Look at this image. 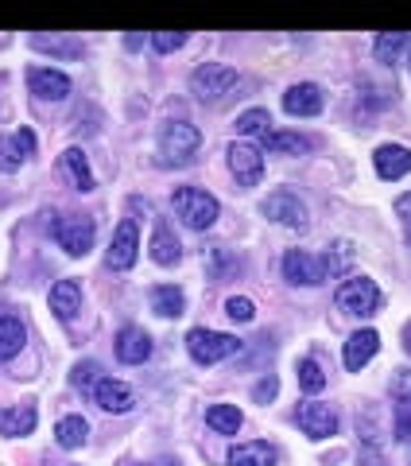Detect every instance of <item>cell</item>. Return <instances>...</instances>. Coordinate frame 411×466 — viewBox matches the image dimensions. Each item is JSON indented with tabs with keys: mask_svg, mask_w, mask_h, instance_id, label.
<instances>
[{
	"mask_svg": "<svg viewBox=\"0 0 411 466\" xmlns=\"http://www.w3.org/2000/svg\"><path fill=\"white\" fill-rule=\"evenodd\" d=\"M27 90L43 101H63L70 94V78L55 66H32L27 70Z\"/></svg>",
	"mask_w": 411,
	"mask_h": 466,
	"instance_id": "cell-12",
	"label": "cell"
},
{
	"mask_svg": "<svg viewBox=\"0 0 411 466\" xmlns=\"http://www.w3.org/2000/svg\"><path fill=\"white\" fill-rule=\"evenodd\" d=\"M24 342H27V330H24V323L12 311H5L0 315V361H12L24 350Z\"/></svg>",
	"mask_w": 411,
	"mask_h": 466,
	"instance_id": "cell-24",
	"label": "cell"
},
{
	"mask_svg": "<svg viewBox=\"0 0 411 466\" xmlns=\"http://www.w3.org/2000/svg\"><path fill=\"white\" fill-rule=\"evenodd\" d=\"M63 171L70 175V183H75L78 191H94V187H97L94 171H90V159H85L82 148H66L63 152Z\"/></svg>",
	"mask_w": 411,
	"mask_h": 466,
	"instance_id": "cell-27",
	"label": "cell"
},
{
	"mask_svg": "<svg viewBox=\"0 0 411 466\" xmlns=\"http://www.w3.org/2000/svg\"><path fill=\"white\" fill-rule=\"evenodd\" d=\"M284 109L291 116H318L322 113V90L315 82H296L284 94Z\"/></svg>",
	"mask_w": 411,
	"mask_h": 466,
	"instance_id": "cell-18",
	"label": "cell"
},
{
	"mask_svg": "<svg viewBox=\"0 0 411 466\" xmlns=\"http://www.w3.org/2000/svg\"><path fill=\"white\" fill-rule=\"evenodd\" d=\"M186 43V32H155L152 35V47L159 51V55H171V51H179Z\"/></svg>",
	"mask_w": 411,
	"mask_h": 466,
	"instance_id": "cell-35",
	"label": "cell"
},
{
	"mask_svg": "<svg viewBox=\"0 0 411 466\" xmlns=\"http://www.w3.org/2000/svg\"><path fill=\"white\" fill-rule=\"evenodd\" d=\"M226 156H229V171H233V179H237L241 187H256V183H260V175H264V152L256 148V144H248V140H233Z\"/></svg>",
	"mask_w": 411,
	"mask_h": 466,
	"instance_id": "cell-9",
	"label": "cell"
},
{
	"mask_svg": "<svg viewBox=\"0 0 411 466\" xmlns=\"http://www.w3.org/2000/svg\"><path fill=\"white\" fill-rule=\"evenodd\" d=\"M136 257H140V229H136L132 218H121V226L113 229V241H109L105 260H109V268L128 272L132 265H136Z\"/></svg>",
	"mask_w": 411,
	"mask_h": 466,
	"instance_id": "cell-8",
	"label": "cell"
},
{
	"mask_svg": "<svg viewBox=\"0 0 411 466\" xmlns=\"http://www.w3.org/2000/svg\"><path fill=\"white\" fill-rule=\"evenodd\" d=\"M186 350L198 366H217L233 354H241V339L237 334H226V330H210V327H195L186 334Z\"/></svg>",
	"mask_w": 411,
	"mask_h": 466,
	"instance_id": "cell-2",
	"label": "cell"
},
{
	"mask_svg": "<svg viewBox=\"0 0 411 466\" xmlns=\"http://www.w3.org/2000/svg\"><path fill=\"white\" fill-rule=\"evenodd\" d=\"M85 435H90V424H85L82 416H63V420L55 424V440H58V447H66V451L82 447Z\"/></svg>",
	"mask_w": 411,
	"mask_h": 466,
	"instance_id": "cell-29",
	"label": "cell"
},
{
	"mask_svg": "<svg viewBox=\"0 0 411 466\" xmlns=\"http://www.w3.org/2000/svg\"><path fill=\"white\" fill-rule=\"evenodd\" d=\"M296 377H299V389L303 392H322V389H326V373H322V366H318L315 358H299Z\"/></svg>",
	"mask_w": 411,
	"mask_h": 466,
	"instance_id": "cell-31",
	"label": "cell"
},
{
	"mask_svg": "<svg viewBox=\"0 0 411 466\" xmlns=\"http://www.w3.org/2000/svg\"><path fill=\"white\" fill-rule=\"evenodd\" d=\"M35 152V133L32 128H16V133L0 137V171H20V164Z\"/></svg>",
	"mask_w": 411,
	"mask_h": 466,
	"instance_id": "cell-14",
	"label": "cell"
},
{
	"mask_svg": "<svg viewBox=\"0 0 411 466\" xmlns=\"http://www.w3.org/2000/svg\"><path fill=\"white\" fill-rule=\"evenodd\" d=\"M116 358L125 361V366H140V361L152 358V334L140 330V327H125L116 334Z\"/></svg>",
	"mask_w": 411,
	"mask_h": 466,
	"instance_id": "cell-17",
	"label": "cell"
},
{
	"mask_svg": "<svg viewBox=\"0 0 411 466\" xmlns=\"http://www.w3.org/2000/svg\"><path fill=\"white\" fill-rule=\"evenodd\" d=\"M376 350H380V334H376V330H369V327L354 330V334L346 339V354H342V358H346V370H349V373H361V370L376 358Z\"/></svg>",
	"mask_w": 411,
	"mask_h": 466,
	"instance_id": "cell-13",
	"label": "cell"
},
{
	"mask_svg": "<svg viewBox=\"0 0 411 466\" xmlns=\"http://www.w3.org/2000/svg\"><path fill=\"white\" fill-rule=\"evenodd\" d=\"M296 424L303 428L306 440H330L337 431V412L330 404H318V400H303L296 408Z\"/></svg>",
	"mask_w": 411,
	"mask_h": 466,
	"instance_id": "cell-10",
	"label": "cell"
},
{
	"mask_svg": "<svg viewBox=\"0 0 411 466\" xmlns=\"http://www.w3.org/2000/svg\"><path fill=\"white\" fill-rule=\"evenodd\" d=\"M241 86V75L226 63H202L195 75H190V90L198 101H222L226 94H233Z\"/></svg>",
	"mask_w": 411,
	"mask_h": 466,
	"instance_id": "cell-3",
	"label": "cell"
},
{
	"mask_svg": "<svg viewBox=\"0 0 411 466\" xmlns=\"http://www.w3.org/2000/svg\"><path fill=\"white\" fill-rule=\"evenodd\" d=\"M407 47H411V35H407V32H380V35H376V58H380L385 66L400 63Z\"/></svg>",
	"mask_w": 411,
	"mask_h": 466,
	"instance_id": "cell-30",
	"label": "cell"
},
{
	"mask_svg": "<svg viewBox=\"0 0 411 466\" xmlns=\"http://www.w3.org/2000/svg\"><path fill=\"white\" fill-rule=\"evenodd\" d=\"M373 164L380 179H404V175H411V148H404V144H380L373 152Z\"/></svg>",
	"mask_w": 411,
	"mask_h": 466,
	"instance_id": "cell-15",
	"label": "cell"
},
{
	"mask_svg": "<svg viewBox=\"0 0 411 466\" xmlns=\"http://www.w3.org/2000/svg\"><path fill=\"white\" fill-rule=\"evenodd\" d=\"M276 389H280V381H276V377H268V381H260V385L253 389V397H256L260 404H268V400L276 397Z\"/></svg>",
	"mask_w": 411,
	"mask_h": 466,
	"instance_id": "cell-37",
	"label": "cell"
},
{
	"mask_svg": "<svg viewBox=\"0 0 411 466\" xmlns=\"http://www.w3.org/2000/svg\"><path fill=\"white\" fill-rule=\"evenodd\" d=\"M198 144H202L198 125L171 121V125H164V133H159V156H164V164H186V159L198 152Z\"/></svg>",
	"mask_w": 411,
	"mask_h": 466,
	"instance_id": "cell-5",
	"label": "cell"
},
{
	"mask_svg": "<svg viewBox=\"0 0 411 466\" xmlns=\"http://www.w3.org/2000/svg\"><path fill=\"white\" fill-rule=\"evenodd\" d=\"M268 125H272L268 109H245L237 116V133H245V137H264L268 133Z\"/></svg>",
	"mask_w": 411,
	"mask_h": 466,
	"instance_id": "cell-32",
	"label": "cell"
},
{
	"mask_svg": "<svg viewBox=\"0 0 411 466\" xmlns=\"http://www.w3.org/2000/svg\"><path fill=\"white\" fill-rule=\"evenodd\" d=\"M148 249H152V260H155V265H164V268L179 265V257H183V245H179V238L171 233V226H167V222H159V226H155Z\"/></svg>",
	"mask_w": 411,
	"mask_h": 466,
	"instance_id": "cell-22",
	"label": "cell"
},
{
	"mask_svg": "<svg viewBox=\"0 0 411 466\" xmlns=\"http://www.w3.org/2000/svg\"><path fill=\"white\" fill-rule=\"evenodd\" d=\"M334 303L346 315H373L380 308V288H376V280H369V276H349V280L337 284Z\"/></svg>",
	"mask_w": 411,
	"mask_h": 466,
	"instance_id": "cell-4",
	"label": "cell"
},
{
	"mask_svg": "<svg viewBox=\"0 0 411 466\" xmlns=\"http://www.w3.org/2000/svg\"><path fill=\"white\" fill-rule=\"evenodd\" d=\"M311 148V140L299 137V133H276V128H268V133L260 137V152H287V156H299Z\"/></svg>",
	"mask_w": 411,
	"mask_h": 466,
	"instance_id": "cell-28",
	"label": "cell"
},
{
	"mask_svg": "<svg viewBox=\"0 0 411 466\" xmlns=\"http://www.w3.org/2000/svg\"><path fill=\"white\" fill-rule=\"evenodd\" d=\"M94 404L105 408V412H132V404H136V397H132V389L125 381H113V377H101V381L94 385Z\"/></svg>",
	"mask_w": 411,
	"mask_h": 466,
	"instance_id": "cell-16",
	"label": "cell"
},
{
	"mask_svg": "<svg viewBox=\"0 0 411 466\" xmlns=\"http://www.w3.org/2000/svg\"><path fill=\"white\" fill-rule=\"evenodd\" d=\"M97 373H101L97 361H78L75 373H70V381H75V385H97V381H101Z\"/></svg>",
	"mask_w": 411,
	"mask_h": 466,
	"instance_id": "cell-36",
	"label": "cell"
},
{
	"mask_svg": "<svg viewBox=\"0 0 411 466\" xmlns=\"http://www.w3.org/2000/svg\"><path fill=\"white\" fill-rule=\"evenodd\" d=\"M32 43H35L39 51H55V55H70V58L82 55V43H78V39H58V35L47 39V35H35Z\"/></svg>",
	"mask_w": 411,
	"mask_h": 466,
	"instance_id": "cell-33",
	"label": "cell"
},
{
	"mask_svg": "<svg viewBox=\"0 0 411 466\" xmlns=\"http://www.w3.org/2000/svg\"><path fill=\"white\" fill-rule=\"evenodd\" d=\"M226 315L233 319V323H253L256 308H253V299H248V296H229L226 299Z\"/></svg>",
	"mask_w": 411,
	"mask_h": 466,
	"instance_id": "cell-34",
	"label": "cell"
},
{
	"mask_svg": "<svg viewBox=\"0 0 411 466\" xmlns=\"http://www.w3.org/2000/svg\"><path fill=\"white\" fill-rule=\"evenodd\" d=\"M404 229H407V241H411V222H407V226H404Z\"/></svg>",
	"mask_w": 411,
	"mask_h": 466,
	"instance_id": "cell-38",
	"label": "cell"
},
{
	"mask_svg": "<svg viewBox=\"0 0 411 466\" xmlns=\"http://www.w3.org/2000/svg\"><path fill=\"white\" fill-rule=\"evenodd\" d=\"M284 276L291 284H303V288H315L326 280V272H322V260L311 257L306 249H287L284 253Z\"/></svg>",
	"mask_w": 411,
	"mask_h": 466,
	"instance_id": "cell-11",
	"label": "cell"
},
{
	"mask_svg": "<svg viewBox=\"0 0 411 466\" xmlns=\"http://www.w3.org/2000/svg\"><path fill=\"white\" fill-rule=\"evenodd\" d=\"M152 466H171V462H152Z\"/></svg>",
	"mask_w": 411,
	"mask_h": 466,
	"instance_id": "cell-39",
	"label": "cell"
},
{
	"mask_svg": "<svg viewBox=\"0 0 411 466\" xmlns=\"http://www.w3.org/2000/svg\"><path fill=\"white\" fill-rule=\"evenodd\" d=\"M260 214L272 218L276 226H287V229H306L311 218H306V202L296 191H272L268 198L260 202Z\"/></svg>",
	"mask_w": 411,
	"mask_h": 466,
	"instance_id": "cell-7",
	"label": "cell"
},
{
	"mask_svg": "<svg viewBox=\"0 0 411 466\" xmlns=\"http://www.w3.org/2000/svg\"><path fill=\"white\" fill-rule=\"evenodd\" d=\"M245 424V412L237 404H210L206 408V428H214L217 435H237Z\"/></svg>",
	"mask_w": 411,
	"mask_h": 466,
	"instance_id": "cell-25",
	"label": "cell"
},
{
	"mask_svg": "<svg viewBox=\"0 0 411 466\" xmlns=\"http://www.w3.org/2000/svg\"><path fill=\"white\" fill-rule=\"evenodd\" d=\"M276 447L264 440H248V443H233L229 447V466H276Z\"/></svg>",
	"mask_w": 411,
	"mask_h": 466,
	"instance_id": "cell-21",
	"label": "cell"
},
{
	"mask_svg": "<svg viewBox=\"0 0 411 466\" xmlns=\"http://www.w3.org/2000/svg\"><path fill=\"white\" fill-rule=\"evenodd\" d=\"M152 311L164 315V319H179V315L186 311L183 288H175V284H155V288H152Z\"/></svg>",
	"mask_w": 411,
	"mask_h": 466,
	"instance_id": "cell-26",
	"label": "cell"
},
{
	"mask_svg": "<svg viewBox=\"0 0 411 466\" xmlns=\"http://www.w3.org/2000/svg\"><path fill=\"white\" fill-rule=\"evenodd\" d=\"M51 311H55V319H63V323H70L78 311H82V284L78 280H58L55 288H51Z\"/></svg>",
	"mask_w": 411,
	"mask_h": 466,
	"instance_id": "cell-20",
	"label": "cell"
},
{
	"mask_svg": "<svg viewBox=\"0 0 411 466\" xmlns=\"http://www.w3.org/2000/svg\"><path fill=\"white\" fill-rule=\"evenodd\" d=\"M51 233H55L58 249H66L70 257H85L94 249L97 226H94V218H85V214H70V218H58L51 226Z\"/></svg>",
	"mask_w": 411,
	"mask_h": 466,
	"instance_id": "cell-6",
	"label": "cell"
},
{
	"mask_svg": "<svg viewBox=\"0 0 411 466\" xmlns=\"http://www.w3.org/2000/svg\"><path fill=\"white\" fill-rule=\"evenodd\" d=\"M171 207L183 218V226H190V229H210L217 222V214H222L217 198L210 191H202V187H175Z\"/></svg>",
	"mask_w": 411,
	"mask_h": 466,
	"instance_id": "cell-1",
	"label": "cell"
},
{
	"mask_svg": "<svg viewBox=\"0 0 411 466\" xmlns=\"http://www.w3.org/2000/svg\"><path fill=\"white\" fill-rule=\"evenodd\" d=\"M354 257H357V249H354V241H330L326 245V253H322L318 260H322V272H326V280H337V276H346L349 272V265H354Z\"/></svg>",
	"mask_w": 411,
	"mask_h": 466,
	"instance_id": "cell-23",
	"label": "cell"
},
{
	"mask_svg": "<svg viewBox=\"0 0 411 466\" xmlns=\"http://www.w3.org/2000/svg\"><path fill=\"white\" fill-rule=\"evenodd\" d=\"M35 404H8L0 408V435H8V440H20V435H32L35 431Z\"/></svg>",
	"mask_w": 411,
	"mask_h": 466,
	"instance_id": "cell-19",
	"label": "cell"
}]
</instances>
